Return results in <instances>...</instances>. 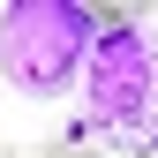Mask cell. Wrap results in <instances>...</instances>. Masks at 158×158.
I'll use <instances>...</instances> for the list:
<instances>
[{"label":"cell","mask_w":158,"mask_h":158,"mask_svg":"<svg viewBox=\"0 0 158 158\" xmlns=\"http://www.w3.org/2000/svg\"><path fill=\"white\" fill-rule=\"evenodd\" d=\"M90 45H98V8L83 0H8L0 8V75L23 98L53 106V98L83 90Z\"/></svg>","instance_id":"cell-2"},{"label":"cell","mask_w":158,"mask_h":158,"mask_svg":"<svg viewBox=\"0 0 158 158\" xmlns=\"http://www.w3.org/2000/svg\"><path fill=\"white\" fill-rule=\"evenodd\" d=\"M45 158H90V151H75V143H53V151H45Z\"/></svg>","instance_id":"cell-3"},{"label":"cell","mask_w":158,"mask_h":158,"mask_svg":"<svg viewBox=\"0 0 158 158\" xmlns=\"http://www.w3.org/2000/svg\"><path fill=\"white\" fill-rule=\"evenodd\" d=\"M83 113L121 151H158V38L128 15H98V45L83 68Z\"/></svg>","instance_id":"cell-1"}]
</instances>
